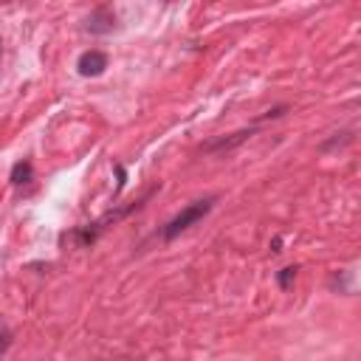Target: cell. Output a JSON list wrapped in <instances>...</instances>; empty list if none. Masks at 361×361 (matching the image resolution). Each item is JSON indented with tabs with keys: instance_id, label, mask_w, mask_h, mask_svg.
Segmentation results:
<instances>
[{
	"instance_id": "2",
	"label": "cell",
	"mask_w": 361,
	"mask_h": 361,
	"mask_svg": "<svg viewBox=\"0 0 361 361\" xmlns=\"http://www.w3.org/2000/svg\"><path fill=\"white\" fill-rule=\"evenodd\" d=\"M76 68H79L82 76H99L107 68V54H102V51H85L79 56V65Z\"/></svg>"
},
{
	"instance_id": "7",
	"label": "cell",
	"mask_w": 361,
	"mask_h": 361,
	"mask_svg": "<svg viewBox=\"0 0 361 361\" xmlns=\"http://www.w3.org/2000/svg\"><path fill=\"white\" fill-rule=\"evenodd\" d=\"M6 347H8V333H6L3 327H0V353H3Z\"/></svg>"
},
{
	"instance_id": "3",
	"label": "cell",
	"mask_w": 361,
	"mask_h": 361,
	"mask_svg": "<svg viewBox=\"0 0 361 361\" xmlns=\"http://www.w3.org/2000/svg\"><path fill=\"white\" fill-rule=\"evenodd\" d=\"M113 25H116V14L107 8H99L87 20V31H93V34H107V31H113Z\"/></svg>"
},
{
	"instance_id": "5",
	"label": "cell",
	"mask_w": 361,
	"mask_h": 361,
	"mask_svg": "<svg viewBox=\"0 0 361 361\" xmlns=\"http://www.w3.org/2000/svg\"><path fill=\"white\" fill-rule=\"evenodd\" d=\"M31 172H34V166L28 164V161H17L14 164V169H11V183H28L31 180Z\"/></svg>"
},
{
	"instance_id": "6",
	"label": "cell",
	"mask_w": 361,
	"mask_h": 361,
	"mask_svg": "<svg viewBox=\"0 0 361 361\" xmlns=\"http://www.w3.org/2000/svg\"><path fill=\"white\" fill-rule=\"evenodd\" d=\"M293 276H296V268H282V274H279V285H282V288H288Z\"/></svg>"
},
{
	"instance_id": "1",
	"label": "cell",
	"mask_w": 361,
	"mask_h": 361,
	"mask_svg": "<svg viewBox=\"0 0 361 361\" xmlns=\"http://www.w3.org/2000/svg\"><path fill=\"white\" fill-rule=\"evenodd\" d=\"M212 206H214V197H203V200H195V203H189L186 209H180L166 226H164V240H175L180 231H186L192 223H197L200 217H206L209 212H212Z\"/></svg>"
},
{
	"instance_id": "4",
	"label": "cell",
	"mask_w": 361,
	"mask_h": 361,
	"mask_svg": "<svg viewBox=\"0 0 361 361\" xmlns=\"http://www.w3.org/2000/svg\"><path fill=\"white\" fill-rule=\"evenodd\" d=\"M254 135V130H237V133H231V135H226V138H220V141H212V144H206L203 149L206 152H220V149H231V147H237V144H243L245 138H251Z\"/></svg>"
}]
</instances>
